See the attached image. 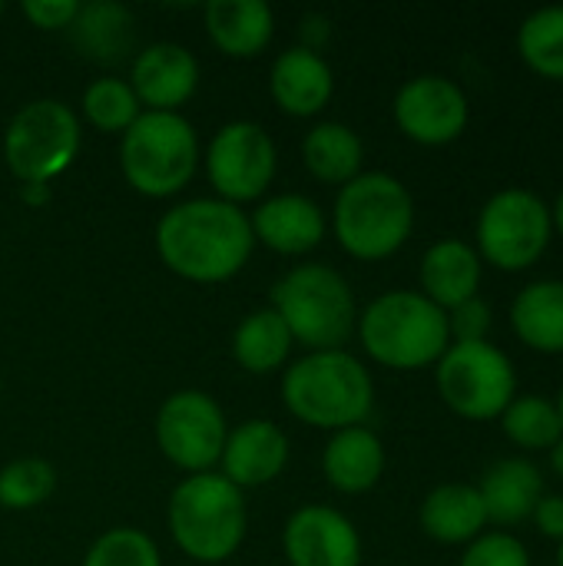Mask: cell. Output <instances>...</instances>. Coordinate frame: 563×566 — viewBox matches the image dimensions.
Returning a JSON list of instances; mask_svg holds the SVG:
<instances>
[{
  "label": "cell",
  "mask_w": 563,
  "mask_h": 566,
  "mask_svg": "<svg viewBox=\"0 0 563 566\" xmlns=\"http://www.w3.org/2000/svg\"><path fill=\"white\" fill-rule=\"evenodd\" d=\"M256 249L249 216L222 199H186L163 212L156 252L179 279L216 285L239 275Z\"/></svg>",
  "instance_id": "obj_1"
},
{
  "label": "cell",
  "mask_w": 563,
  "mask_h": 566,
  "mask_svg": "<svg viewBox=\"0 0 563 566\" xmlns=\"http://www.w3.org/2000/svg\"><path fill=\"white\" fill-rule=\"evenodd\" d=\"M282 401L302 424L335 434L368 421L375 408V381L345 348L309 352L285 368Z\"/></svg>",
  "instance_id": "obj_2"
},
{
  "label": "cell",
  "mask_w": 563,
  "mask_h": 566,
  "mask_svg": "<svg viewBox=\"0 0 563 566\" xmlns=\"http://www.w3.org/2000/svg\"><path fill=\"white\" fill-rule=\"evenodd\" d=\"M338 245L358 262L392 259L415 229V199L392 172H362L338 189L332 209Z\"/></svg>",
  "instance_id": "obj_3"
},
{
  "label": "cell",
  "mask_w": 563,
  "mask_h": 566,
  "mask_svg": "<svg viewBox=\"0 0 563 566\" xmlns=\"http://www.w3.org/2000/svg\"><path fill=\"white\" fill-rule=\"evenodd\" d=\"M362 348L372 361L395 371H418L438 365L448 352V312L428 302L421 292L395 289L378 295L355 325Z\"/></svg>",
  "instance_id": "obj_4"
},
{
  "label": "cell",
  "mask_w": 563,
  "mask_h": 566,
  "mask_svg": "<svg viewBox=\"0 0 563 566\" xmlns=\"http://www.w3.org/2000/svg\"><path fill=\"white\" fill-rule=\"evenodd\" d=\"M269 308L279 312L292 342L305 345L309 352H338L355 325V292L342 272L322 262H305L289 269L269 295Z\"/></svg>",
  "instance_id": "obj_5"
},
{
  "label": "cell",
  "mask_w": 563,
  "mask_h": 566,
  "mask_svg": "<svg viewBox=\"0 0 563 566\" xmlns=\"http://www.w3.org/2000/svg\"><path fill=\"white\" fill-rule=\"evenodd\" d=\"M169 534L196 564H222L246 541V497L216 471L189 474L169 497Z\"/></svg>",
  "instance_id": "obj_6"
},
{
  "label": "cell",
  "mask_w": 563,
  "mask_h": 566,
  "mask_svg": "<svg viewBox=\"0 0 563 566\" xmlns=\"http://www.w3.org/2000/svg\"><path fill=\"white\" fill-rule=\"evenodd\" d=\"M119 166L126 182L149 199H169L189 186L199 166V136L179 113L143 109L123 133Z\"/></svg>",
  "instance_id": "obj_7"
},
{
  "label": "cell",
  "mask_w": 563,
  "mask_h": 566,
  "mask_svg": "<svg viewBox=\"0 0 563 566\" xmlns=\"http://www.w3.org/2000/svg\"><path fill=\"white\" fill-rule=\"evenodd\" d=\"M80 139V116L63 99H30L7 123L3 159L23 186H50L76 159Z\"/></svg>",
  "instance_id": "obj_8"
},
{
  "label": "cell",
  "mask_w": 563,
  "mask_h": 566,
  "mask_svg": "<svg viewBox=\"0 0 563 566\" xmlns=\"http://www.w3.org/2000/svg\"><path fill=\"white\" fill-rule=\"evenodd\" d=\"M475 239L481 262L501 272H524L544 259L554 239L551 206L531 189L508 186L481 206Z\"/></svg>",
  "instance_id": "obj_9"
},
{
  "label": "cell",
  "mask_w": 563,
  "mask_h": 566,
  "mask_svg": "<svg viewBox=\"0 0 563 566\" xmlns=\"http://www.w3.org/2000/svg\"><path fill=\"white\" fill-rule=\"evenodd\" d=\"M435 385L465 421H494L518 398L514 361L491 342H451L435 365Z\"/></svg>",
  "instance_id": "obj_10"
},
{
  "label": "cell",
  "mask_w": 563,
  "mask_h": 566,
  "mask_svg": "<svg viewBox=\"0 0 563 566\" xmlns=\"http://www.w3.org/2000/svg\"><path fill=\"white\" fill-rule=\"evenodd\" d=\"M226 434V415L206 391H173L156 411V444L163 458L186 474L212 471L222 458Z\"/></svg>",
  "instance_id": "obj_11"
},
{
  "label": "cell",
  "mask_w": 563,
  "mask_h": 566,
  "mask_svg": "<svg viewBox=\"0 0 563 566\" xmlns=\"http://www.w3.org/2000/svg\"><path fill=\"white\" fill-rule=\"evenodd\" d=\"M279 153L272 136L252 119L226 123L206 149V176L216 199L242 206L259 199L275 179Z\"/></svg>",
  "instance_id": "obj_12"
},
{
  "label": "cell",
  "mask_w": 563,
  "mask_h": 566,
  "mask_svg": "<svg viewBox=\"0 0 563 566\" xmlns=\"http://www.w3.org/2000/svg\"><path fill=\"white\" fill-rule=\"evenodd\" d=\"M392 113L398 129L418 146H448L461 139L471 123L468 93L441 73H421L408 80L395 93Z\"/></svg>",
  "instance_id": "obj_13"
},
{
  "label": "cell",
  "mask_w": 563,
  "mask_h": 566,
  "mask_svg": "<svg viewBox=\"0 0 563 566\" xmlns=\"http://www.w3.org/2000/svg\"><path fill=\"white\" fill-rule=\"evenodd\" d=\"M282 551L289 566H362L358 527L325 504H305L285 521Z\"/></svg>",
  "instance_id": "obj_14"
},
{
  "label": "cell",
  "mask_w": 563,
  "mask_h": 566,
  "mask_svg": "<svg viewBox=\"0 0 563 566\" xmlns=\"http://www.w3.org/2000/svg\"><path fill=\"white\" fill-rule=\"evenodd\" d=\"M129 86L139 106L153 113H179L199 86V63L183 43H149L133 60Z\"/></svg>",
  "instance_id": "obj_15"
},
{
  "label": "cell",
  "mask_w": 563,
  "mask_h": 566,
  "mask_svg": "<svg viewBox=\"0 0 563 566\" xmlns=\"http://www.w3.org/2000/svg\"><path fill=\"white\" fill-rule=\"evenodd\" d=\"M289 464V438L279 424L265 418H252L226 434V448L219 458L222 478L239 491L262 488L275 481Z\"/></svg>",
  "instance_id": "obj_16"
},
{
  "label": "cell",
  "mask_w": 563,
  "mask_h": 566,
  "mask_svg": "<svg viewBox=\"0 0 563 566\" xmlns=\"http://www.w3.org/2000/svg\"><path fill=\"white\" fill-rule=\"evenodd\" d=\"M269 90L282 113L309 119L329 106L335 93V76L322 53L299 43L275 56L272 73H269Z\"/></svg>",
  "instance_id": "obj_17"
},
{
  "label": "cell",
  "mask_w": 563,
  "mask_h": 566,
  "mask_svg": "<svg viewBox=\"0 0 563 566\" xmlns=\"http://www.w3.org/2000/svg\"><path fill=\"white\" fill-rule=\"evenodd\" d=\"M249 226H252L256 242H262L265 249H272L279 255L312 252L325 239V229H329L319 202H312L309 196H299V192H282V196L259 202Z\"/></svg>",
  "instance_id": "obj_18"
},
{
  "label": "cell",
  "mask_w": 563,
  "mask_h": 566,
  "mask_svg": "<svg viewBox=\"0 0 563 566\" xmlns=\"http://www.w3.org/2000/svg\"><path fill=\"white\" fill-rule=\"evenodd\" d=\"M481 275H484V262L478 249L468 245L465 239H438L435 245H428L418 269L421 295L435 302L441 312H451L468 298H478Z\"/></svg>",
  "instance_id": "obj_19"
},
{
  "label": "cell",
  "mask_w": 563,
  "mask_h": 566,
  "mask_svg": "<svg viewBox=\"0 0 563 566\" xmlns=\"http://www.w3.org/2000/svg\"><path fill=\"white\" fill-rule=\"evenodd\" d=\"M478 494L488 511V524L514 527L531 521L534 507L544 497V478L541 468L528 458H504L491 464L478 484Z\"/></svg>",
  "instance_id": "obj_20"
},
{
  "label": "cell",
  "mask_w": 563,
  "mask_h": 566,
  "mask_svg": "<svg viewBox=\"0 0 563 566\" xmlns=\"http://www.w3.org/2000/svg\"><path fill=\"white\" fill-rule=\"evenodd\" d=\"M322 474L338 494H368L385 474L382 438L365 424L335 431L322 451Z\"/></svg>",
  "instance_id": "obj_21"
},
{
  "label": "cell",
  "mask_w": 563,
  "mask_h": 566,
  "mask_svg": "<svg viewBox=\"0 0 563 566\" xmlns=\"http://www.w3.org/2000/svg\"><path fill=\"white\" fill-rule=\"evenodd\" d=\"M421 531L448 547H468L488 531V511L478 484H441L418 507Z\"/></svg>",
  "instance_id": "obj_22"
},
{
  "label": "cell",
  "mask_w": 563,
  "mask_h": 566,
  "mask_svg": "<svg viewBox=\"0 0 563 566\" xmlns=\"http://www.w3.org/2000/svg\"><path fill=\"white\" fill-rule=\"evenodd\" d=\"M202 23L209 40L236 60L259 56L275 33V13L262 0H212L202 7Z\"/></svg>",
  "instance_id": "obj_23"
},
{
  "label": "cell",
  "mask_w": 563,
  "mask_h": 566,
  "mask_svg": "<svg viewBox=\"0 0 563 566\" xmlns=\"http://www.w3.org/2000/svg\"><path fill=\"white\" fill-rule=\"evenodd\" d=\"M511 332L538 355H563V279L528 282L511 302Z\"/></svg>",
  "instance_id": "obj_24"
},
{
  "label": "cell",
  "mask_w": 563,
  "mask_h": 566,
  "mask_svg": "<svg viewBox=\"0 0 563 566\" xmlns=\"http://www.w3.org/2000/svg\"><path fill=\"white\" fill-rule=\"evenodd\" d=\"M133 30H136V20L129 7L116 0L80 3L73 23L66 27L73 46L93 63H119L133 46Z\"/></svg>",
  "instance_id": "obj_25"
},
{
  "label": "cell",
  "mask_w": 563,
  "mask_h": 566,
  "mask_svg": "<svg viewBox=\"0 0 563 566\" xmlns=\"http://www.w3.org/2000/svg\"><path fill=\"white\" fill-rule=\"evenodd\" d=\"M302 159L305 169L325 182V186H348L355 176H362V163H365V143L362 136L335 119H325L319 126H312L302 139Z\"/></svg>",
  "instance_id": "obj_26"
},
{
  "label": "cell",
  "mask_w": 563,
  "mask_h": 566,
  "mask_svg": "<svg viewBox=\"0 0 563 566\" xmlns=\"http://www.w3.org/2000/svg\"><path fill=\"white\" fill-rule=\"evenodd\" d=\"M292 332L279 318L275 308H256L239 322L232 332V358L249 375H272L279 371L292 355Z\"/></svg>",
  "instance_id": "obj_27"
},
{
  "label": "cell",
  "mask_w": 563,
  "mask_h": 566,
  "mask_svg": "<svg viewBox=\"0 0 563 566\" xmlns=\"http://www.w3.org/2000/svg\"><path fill=\"white\" fill-rule=\"evenodd\" d=\"M504 438L524 451H551L563 438L557 405L544 395H518L501 415Z\"/></svg>",
  "instance_id": "obj_28"
},
{
  "label": "cell",
  "mask_w": 563,
  "mask_h": 566,
  "mask_svg": "<svg viewBox=\"0 0 563 566\" xmlns=\"http://www.w3.org/2000/svg\"><path fill=\"white\" fill-rule=\"evenodd\" d=\"M518 53L531 73L563 83V7H541L524 17Z\"/></svg>",
  "instance_id": "obj_29"
},
{
  "label": "cell",
  "mask_w": 563,
  "mask_h": 566,
  "mask_svg": "<svg viewBox=\"0 0 563 566\" xmlns=\"http://www.w3.org/2000/svg\"><path fill=\"white\" fill-rule=\"evenodd\" d=\"M143 113L129 80H116V76H100L83 90V116L93 129L100 133H126L136 116Z\"/></svg>",
  "instance_id": "obj_30"
},
{
  "label": "cell",
  "mask_w": 563,
  "mask_h": 566,
  "mask_svg": "<svg viewBox=\"0 0 563 566\" xmlns=\"http://www.w3.org/2000/svg\"><path fill=\"white\" fill-rule=\"evenodd\" d=\"M56 491V471L43 458H20L0 468V507L30 511Z\"/></svg>",
  "instance_id": "obj_31"
},
{
  "label": "cell",
  "mask_w": 563,
  "mask_h": 566,
  "mask_svg": "<svg viewBox=\"0 0 563 566\" xmlns=\"http://www.w3.org/2000/svg\"><path fill=\"white\" fill-rule=\"evenodd\" d=\"M83 566H163L159 547L136 527H113L93 541Z\"/></svg>",
  "instance_id": "obj_32"
},
{
  "label": "cell",
  "mask_w": 563,
  "mask_h": 566,
  "mask_svg": "<svg viewBox=\"0 0 563 566\" xmlns=\"http://www.w3.org/2000/svg\"><path fill=\"white\" fill-rule=\"evenodd\" d=\"M458 566H534L531 551L508 531H484L461 554Z\"/></svg>",
  "instance_id": "obj_33"
},
{
  "label": "cell",
  "mask_w": 563,
  "mask_h": 566,
  "mask_svg": "<svg viewBox=\"0 0 563 566\" xmlns=\"http://www.w3.org/2000/svg\"><path fill=\"white\" fill-rule=\"evenodd\" d=\"M491 325H494V312L491 305L478 295L468 298L465 305L448 312V335L451 342H491Z\"/></svg>",
  "instance_id": "obj_34"
},
{
  "label": "cell",
  "mask_w": 563,
  "mask_h": 566,
  "mask_svg": "<svg viewBox=\"0 0 563 566\" xmlns=\"http://www.w3.org/2000/svg\"><path fill=\"white\" fill-rule=\"evenodd\" d=\"M20 10L37 30H66L80 3L76 0H23Z\"/></svg>",
  "instance_id": "obj_35"
},
{
  "label": "cell",
  "mask_w": 563,
  "mask_h": 566,
  "mask_svg": "<svg viewBox=\"0 0 563 566\" xmlns=\"http://www.w3.org/2000/svg\"><path fill=\"white\" fill-rule=\"evenodd\" d=\"M531 521H534V527H538V534L541 537H548V541H563V497L561 494H544L541 497V504L534 507V514H531Z\"/></svg>",
  "instance_id": "obj_36"
},
{
  "label": "cell",
  "mask_w": 563,
  "mask_h": 566,
  "mask_svg": "<svg viewBox=\"0 0 563 566\" xmlns=\"http://www.w3.org/2000/svg\"><path fill=\"white\" fill-rule=\"evenodd\" d=\"M20 199L30 202V206H43L50 199V186H23L20 189Z\"/></svg>",
  "instance_id": "obj_37"
},
{
  "label": "cell",
  "mask_w": 563,
  "mask_h": 566,
  "mask_svg": "<svg viewBox=\"0 0 563 566\" xmlns=\"http://www.w3.org/2000/svg\"><path fill=\"white\" fill-rule=\"evenodd\" d=\"M551 471H554V474L563 481V438L554 444V448H551Z\"/></svg>",
  "instance_id": "obj_38"
},
{
  "label": "cell",
  "mask_w": 563,
  "mask_h": 566,
  "mask_svg": "<svg viewBox=\"0 0 563 566\" xmlns=\"http://www.w3.org/2000/svg\"><path fill=\"white\" fill-rule=\"evenodd\" d=\"M551 219H554V232L563 239V189L561 196H557V202L551 206Z\"/></svg>",
  "instance_id": "obj_39"
},
{
  "label": "cell",
  "mask_w": 563,
  "mask_h": 566,
  "mask_svg": "<svg viewBox=\"0 0 563 566\" xmlns=\"http://www.w3.org/2000/svg\"><path fill=\"white\" fill-rule=\"evenodd\" d=\"M554 405H557V415H561V421H563V388H561V395H557V401H554Z\"/></svg>",
  "instance_id": "obj_40"
},
{
  "label": "cell",
  "mask_w": 563,
  "mask_h": 566,
  "mask_svg": "<svg viewBox=\"0 0 563 566\" xmlns=\"http://www.w3.org/2000/svg\"><path fill=\"white\" fill-rule=\"evenodd\" d=\"M557 566H563V541L557 544Z\"/></svg>",
  "instance_id": "obj_41"
},
{
  "label": "cell",
  "mask_w": 563,
  "mask_h": 566,
  "mask_svg": "<svg viewBox=\"0 0 563 566\" xmlns=\"http://www.w3.org/2000/svg\"><path fill=\"white\" fill-rule=\"evenodd\" d=\"M0 17H3V3H0Z\"/></svg>",
  "instance_id": "obj_42"
}]
</instances>
